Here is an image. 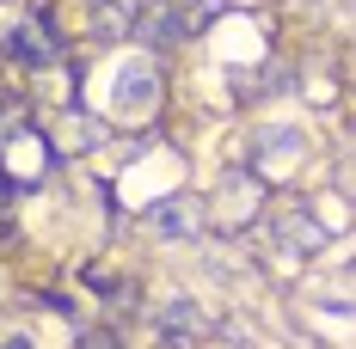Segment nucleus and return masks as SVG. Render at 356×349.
Segmentation results:
<instances>
[{
    "instance_id": "4",
    "label": "nucleus",
    "mask_w": 356,
    "mask_h": 349,
    "mask_svg": "<svg viewBox=\"0 0 356 349\" xmlns=\"http://www.w3.org/2000/svg\"><path fill=\"white\" fill-rule=\"evenodd\" d=\"M154 227H160V233H184V227H191V203H166V209L154 214Z\"/></svg>"
},
{
    "instance_id": "5",
    "label": "nucleus",
    "mask_w": 356,
    "mask_h": 349,
    "mask_svg": "<svg viewBox=\"0 0 356 349\" xmlns=\"http://www.w3.org/2000/svg\"><path fill=\"white\" fill-rule=\"evenodd\" d=\"M0 349H31V343H25V337H13V343H0Z\"/></svg>"
},
{
    "instance_id": "3",
    "label": "nucleus",
    "mask_w": 356,
    "mask_h": 349,
    "mask_svg": "<svg viewBox=\"0 0 356 349\" xmlns=\"http://www.w3.org/2000/svg\"><path fill=\"white\" fill-rule=\"evenodd\" d=\"M283 239L295 245V251H320V245H325V227L314 221V214L295 209V214H283Z\"/></svg>"
},
{
    "instance_id": "1",
    "label": "nucleus",
    "mask_w": 356,
    "mask_h": 349,
    "mask_svg": "<svg viewBox=\"0 0 356 349\" xmlns=\"http://www.w3.org/2000/svg\"><path fill=\"white\" fill-rule=\"evenodd\" d=\"M154 331H160V343H166V349H197V343H203V331H209V313H203L191 294H172V300L160 307V318H154Z\"/></svg>"
},
{
    "instance_id": "2",
    "label": "nucleus",
    "mask_w": 356,
    "mask_h": 349,
    "mask_svg": "<svg viewBox=\"0 0 356 349\" xmlns=\"http://www.w3.org/2000/svg\"><path fill=\"white\" fill-rule=\"evenodd\" d=\"M154 92H160L154 68H147V62H123L117 80H111V110H117V117H142V110L154 105Z\"/></svg>"
}]
</instances>
